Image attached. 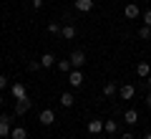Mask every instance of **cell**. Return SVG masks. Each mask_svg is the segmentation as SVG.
Returning <instances> with one entry per match:
<instances>
[{
    "label": "cell",
    "mask_w": 151,
    "mask_h": 139,
    "mask_svg": "<svg viewBox=\"0 0 151 139\" xmlns=\"http://www.w3.org/2000/svg\"><path fill=\"white\" fill-rule=\"evenodd\" d=\"M13 116H15V114H3V116H0V137H10V132H13Z\"/></svg>",
    "instance_id": "6da1fadb"
},
{
    "label": "cell",
    "mask_w": 151,
    "mask_h": 139,
    "mask_svg": "<svg viewBox=\"0 0 151 139\" xmlns=\"http://www.w3.org/2000/svg\"><path fill=\"white\" fill-rule=\"evenodd\" d=\"M30 106H33V101H30V99H18V101H15V109H13V114H15V116H23V114H28V111H30Z\"/></svg>",
    "instance_id": "7a4b0ae2"
},
{
    "label": "cell",
    "mask_w": 151,
    "mask_h": 139,
    "mask_svg": "<svg viewBox=\"0 0 151 139\" xmlns=\"http://www.w3.org/2000/svg\"><path fill=\"white\" fill-rule=\"evenodd\" d=\"M70 63H73V68H83V66H86V53H83L81 48L73 51V53H70Z\"/></svg>",
    "instance_id": "3957f363"
},
{
    "label": "cell",
    "mask_w": 151,
    "mask_h": 139,
    "mask_svg": "<svg viewBox=\"0 0 151 139\" xmlns=\"http://www.w3.org/2000/svg\"><path fill=\"white\" fill-rule=\"evenodd\" d=\"M68 84L73 86V89H78V86L83 84V71H81V68H73V71L68 74Z\"/></svg>",
    "instance_id": "277c9868"
},
{
    "label": "cell",
    "mask_w": 151,
    "mask_h": 139,
    "mask_svg": "<svg viewBox=\"0 0 151 139\" xmlns=\"http://www.w3.org/2000/svg\"><path fill=\"white\" fill-rule=\"evenodd\" d=\"M38 122L43 124V127H50V124L55 122V111H53V109H43L40 116H38Z\"/></svg>",
    "instance_id": "5b68a950"
},
{
    "label": "cell",
    "mask_w": 151,
    "mask_h": 139,
    "mask_svg": "<svg viewBox=\"0 0 151 139\" xmlns=\"http://www.w3.org/2000/svg\"><path fill=\"white\" fill-rule=\"evenodd\" d=\"M134 94H136V89L131 84H124V86H119V96L124 99V101H131L134 99Z\"/></svg>",
    "instance_id": "8992f818"
},
{
    "label": "cell",
    "mask_w": 151,
    "mask_h": 139,
    "mask_svg": "<svg viewBox=\"0 0 151 139\" xmlns=\"http://www.w3.org/2000/svg\"><path fill=\"white\" fill-rule=\"evenodd\" d=\"M86 132L93 134V137H96V134H101V132H103V122H101V119H91V122L86 124Z\"/></svg>",
    "instance_id": "52a82bcc"
},
{
    "label": "cell",
    "mask_w": 151,
    "mask_h": 139,
    "mask_svg": "<svg viewBox=\"0 0 151 139\" xmlns=\"http://www.w3.org/2000/svg\"><path fill=\"white\" fill-rule=\"evenodd\" d=\"M10 94H13V99H15V101H18V99H25V96H28V94H25V86H23L20 81L10 86Z\"/></svg>",
    "instance_id": "ba28073f"
},
{
    "label": "cell",
    "mask_w": 151,
    "mask_h": 139,
    "mask_svg": "<svg viewBox=\"0 0 151 139\" xmlns=\"http://www.w3.org/2000/svg\"><path fill=\"white\" fill-rule=\"evenodd\" d=\"M124 15L129 18V20H134V18L141 15V10H139V5H136V3H129V5L124 8Z\"/></svg>",
    "instance_id": "9c48e42d"
},
{
    "label": "cell",
    "mask_w": 151,
    "mask_h": 139,
    "mask_svg": "<svg viewBox=\"0 0 151 139\" xmlns=\"http://www.w3.org/2000/svg\"><path fill=\"white\" fill-rule=\"evenodd\" d=\"M73 5H76L78 13H91L93 10V0H76Z\"/></svg>",
    "instance_id": "30bf717a"
},
{
    "label": "cell",
    "mask_w": 151,
    "mask_h": 139,
    "mask_svg": "<svg viewBox=\"0 0 151 139\" xmlns=\"http://www.w3.org/2000/svg\"><path fill=\"white\" fill-rule=\"evenodd\" d=\"M103 132H106L108 137L119 134V122H113V119H106V122H103Z\"/></svg>",
    "instance_id": "8fae6325"
},
{
    "label": "cell",
    "mask_w": 151,
    "mask_h": 139,
    "mask_svg": "<svg viewBox=\"0 0 151 139\" xmlns=\"http://www.w3.org/2000/svg\"><path fill=\"white\" fill-rule=\"evenodd\" d=\"M73 104H76V96L70 94V91H63V94H60V106H63V109H70Z\"/></svg>",
    "instance_id": "7c38bea8"
},
{
    "label": "cell",
    "mask_w": 151,
    "mask_h": 139,
    "mask_svg": "<svg viewBox=\"0 0 151 139\" xmlns=\"http://www.w3.org/2000/svg\"><path fill=\"white\" fill-rule=\"evenodd\" d=\"M76 33H78V31H76V25H70V23H65V25L60 28V36H63L65 41H73V38H76Z\"/></svg>",
    "instance_id": "4fadbf2b"
},
{
    "label": "cell",
    "mask_w": 151,
    "mask_h": 139,
    "mask_svg": "<svg viewBox=\"0 0 151 139\" xmlns=\"http://www.w3.org/2000/svg\"><path fill=\"white\" fill-rule=\"evenodd\" d=\"M55 63H58V61H55L53 53H43V56H40V66H43V68H53Z\"/></svg>",
    "instance_id": "5bb4252c"
},
{
    "label": "cell",
    "mask_w": 151,
    "mask_h": 139,
    "mask_svg": "<svg viewBox=\"0 0 151 139\" xmlns=\"http://www.w3.org/2000/svg\"><path fill=\"white\" fill-rule=\"evenodd\" d=\"M124 122L126 124H139V111H136V109H126L124 111Z\"/></svg>",
    "instance_id": "9a60e30c"
},
{
    "label": "cell",
    "mask_w": 151,
    "mask_h": 139,
    "mask_svg": "<svg viewBox=\"0 0 151 139\" xmlns=\"http://www.w3.org/2000/svg\"><path fill=\"white\" fill-rule=\"evenodd\" d=\"M116 94H119V86L113 84V81H106V86H103V96L111 99V96H116Z\"/></svg>",
    "instance_id": "2e32d148"
},
{
    "label": "cell",
    "mask_w": 151,
    "mask_h": 139,
    "mask_svg": "<svg viewBox=\"0 0 151 139\" xmlns=\"http://www.w3.org/2000/svg\"><path fill=\"white\" fill-rule=\"evenodd\" d=\"M136 74H139L141 79H146V76H151V66H149V61H141V63L136 66Z\"/></svg>",
    "instance_id": "e0dca14e"
},
{
    "label": "cell",
    "mask_w": 151,
    "mask_h": 139,
    "mask_svg": "<svg viewBox=\"0 0 151 139\" xmlns=\"http://www.w3.org/2000/svg\"><path fill=\"white\" fill-rule=\"evenodd\" d=\"M10 139H28V129L25 127H15L10 132Z\"/></svg>",
    "instance_id": "ac0fdd59"
},
{
    "label": "cell",
    "mask_w": 151,
    "mask_h": 139,
    "mask_svg": "<svg viewBox=\"0 0 151 139\" xmlns=\"http://www.w3.org/2000/svg\"><path fill=\"white\" fill-rule=\"evenodd\" d=\"M55 68H58L60 74H70V71H73V63H70V58H68V61H58Z\"/></svg>",
    "instance_id": "d6986e66"
},
{
    "label": "cell",
    "mask_w": 151,
    "mask_h": 139,
    "mask_svg": "<svg viewBox=\"0 0 151 139\" xmlns=\"http://www.w3.org/2000/svg\"><path fill=\"white\" fill-rule=\"evenodd\" d=\"M139 38H144V41H151V25H141V28H139Z\"/></svg>",
    "instance_id": "ffe728a7"
},
{
    "label": "cell",
    "mask_w": 151,
    "mask_h": 139,
    "mask_svg": "<svg viewBox=\"0 0 151 139\" xmlns=\"http://www.w3.org/2000/svg\"><path fill=\"white\" fill-rule=\"evenodd\" d=\"M60 28H63V25H58V23H50V25H48V33H50V36H58Z\"/></svg>",
    "instance_id": "44dd1931"
},
{
    "label": "cell",
    "mask_w": 151,
    "mask_h": 139,
    "mask_svg": "<svg viewBox=\"0 0 151 139\" xmlns=\"http://www.w3.org/2000/svg\"><path fill=\"white\" fill-rule=\"evenodd\" d=\"M38 68H43L40 61H30V63H28V71H38Z\"/></svg>",
    "instance_id": "7402d4cb"
},
{
    "label": "cell",
    "mask_w": 151,
    "mask_h": 139,
    "mask_svg": "<svg viewBox=\"0 0 151 139\" xmlns=\"http://www.w3.org/2000/svg\"><path fill=\"white\" fill-rule=\"evenodd\" d=\"M144 25H151V8L144 10Z\"/></svg>",
    "instance_id": "603a6c76"
},
{
    "label": "cell",
    "mask_w": 151,
    "mask_h": 139,
    "mask_svg": "<svg viewBox=\"0 0 151 139\" xmlns=\"http://www.w3.org/2000/svg\"><path fill=\"white\" fill-rule=\"evenodd\" d=\"M5 86H8V79H5V76H3V74H0V91L5 89Z\"/></svg>",
    "instance_id": "cb8c5ba5"
},
{
    "label": "cell",
    "mask_w": 151,
    "mask_h": 139,
    "mask_svg": "<svg viewBox=\"0 0 151 139\" xmlns=\"http://www.w3.org/2000/svg\"><path fill=\"white\" fill-rule=\"evenodd\" d=\"M30 5L33 8H40V5H43V0H30Z\"/></svg>",
    "instance_id": "d4e9b609"
},
{
    "label": "cell",
    "mask_w": 151,
    "mask_h": 139,
    "mask_svg": "<svg viewBox=\"0 0 151 139\" xmlns=\"http://www.w3.org/2000/svg\"><path fill=\"white\" fill-rule=\"evenodd\" d=\"M121 139H134V134H131V132H126V134H121Z\"/></svg>",
    "instance_id": "484cf974"
},
{
    "label": "cell",
    "mask_w": 151,
    "mask_h": 139,
    "mask_svg": "<svg viewBox=\"0 0 151 139\" xmlns=\"http://www.w3.org/2000/svg\"><path fill=\"white\" fill-rule=\"evenodd\" d=\"M146 106L151 109V94H146Z\"/></svg>",
    "instance_id": "4316f807"
},
{
    "label": "cell",
    "mask_w": 151,
    "mask_h": 139,
    "mask_svg": "<svg viewBox=\"0 0 151 139\" xmlns=\"http://www.w3.org/2000/svg\"><path fill=\"white\" fill-rule=\"evenodd\" d=\"M146 86H151V76H146Z\"/></svg>",
    "instance_id": "83f0119b"
},
{
    "label": "cell",
    "mask_w": 151,
    "mask_h": 139,
    "mask_svg": "<svg viewBox=\"0 0 151 139\" xmlns=\"http://www.w3.org/2000/svg\"><path fill=\"white\" fill-rule=\"evenodd\" d=\"M93 139H106V137H101V134H96V137H93Z\"/></svg>",
    "instance_id": "f1b7e54d"
},
{
    "label": "cell",
    "mask_w": 151,
    "mask_h": 139,
    "mask_svg": "<svg viewBox=\"0 0 151 139\" xmlns=\"http://www.w3.org/2000/svg\"><path fill=\"white\" fill-rule=\"evenodd\" d=\"M144 139H151V132H149V134H144Z\"/></svg>",
    "instance_id": "f546056e"
},
{
    "label": "cell",
    "mask_w": 151,
    "mask_h": 139,
    "mask_svg": "<svg viewBox=\"0 0 151 139\" xmlns=\"http://www.w3.org/2000/svg\"><path fill=\"white\" fill-rule=\"evenodd\" d=\"M3 101H5V99H3V96H0V106H3Z\"/></svg>",
    "instance_id": "4dcf8cb0"
}]
</instances>
